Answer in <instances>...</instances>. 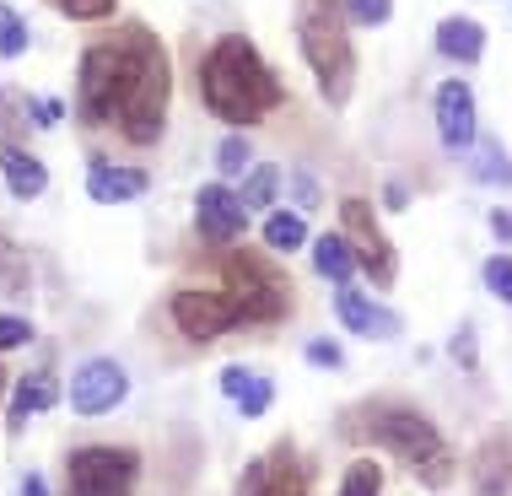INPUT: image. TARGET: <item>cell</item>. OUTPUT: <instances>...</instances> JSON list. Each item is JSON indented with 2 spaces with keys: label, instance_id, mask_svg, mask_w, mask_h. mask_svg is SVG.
I'll use <instances>...</instances> for the list:
<instances>
[{
  "label": "cell",
  "instance_id": "cell-16",
  "mask_svg": "<svg viewBox=\"0 0 512 496\" xmlns=\"http://www.w3.org/2000/svg\"><path fill=\"white\" fill-rule=\"evenodd\" d=\"M60 399V383H54V372H27V378H17V389H11V410H6V426L11 432H22L33 416H44V410Z\"/></svg>",
  "mask_w": 512,
  "mask_h": 496
},
{
  "label": "cell",
  "instance_id": "cell-13",
  "mask_svg": "<svg viewBox=\"0 0 512 496\" xmlns=\"http://www.w3.org/2000/svg\"><path fill=\"white\" fill-rule=\"evenodd\" d=\"M335 313H340V324L351 329V335H372V340H383V335H399V313H389L383 302L362 297L351 281H345V286H335Z\"/></svg>",
  "mask_w": 512,
  "mask_h": 496
},
{
  "label": "cell",
  "instance_id": "cell-30",
  "mask_svg": "<svg viewBox=\"0 0 512 496\" xmlns=\"http://www.w3.org/2000/svg\"><path fill=\"white\" fill-rule=\"evenodd\" d=\"M54 6H60L71 22H103V17H114V0H54Z\"/></svg>",
  "mask_w": 512,
  "mask_h": 496
},
{
  "label": "cell",
  "instance_id": "cell-21",
  "mask_svg": "<svg viewBox=\"0 0 512 496\" xmlns=\"http://www.w3.org/2000/svg\"><path fill=\"white\" fill-rule=\"evenodd\" d=\"M275 189H281V168H275V162H254V168L243 173V189H238L243 211H248V216H254V211H270Z\"/></svg>",
  "mask_w": 512,
  "mask_h": 496
},
{
  "label": "cell",
  "instance_id": "cell-19",
  "mask_svg": "<svg viewBox=\"0 0 512 496\" xmlns=\"http://www.w3.org/2000/svg\"><path fill=\"white\" fill-rule=\"evenodd\" d=\"M313 270L324 275V281L345 286L356 275V254L351 243H345V232H324V238H313Z\"/></svg>",
  "mask_w": 512,
  "mask_h": 496
},
{
  "label": "cell",
  "instance_id": "cell-3",
  "mask_svg": "<svg viewBox=\"0 0 512 496\" xmlns=\"http://www.w3.org/2000/svg\"><path fill=\"white\" fill-rule=\"evenodd\" d=\"M297 44H302V60L324 92V103H351V87H356V49L340 27V11L335 0H308L297 17Z\"/></svg>",
  "mask_w": 512,
  "mask_h": 496
},
{
  "label": "cell",
  "instance_id": "cell-10",
  "mask_svg": "<svg viewBox=\"0 0 512 496\" xmlns=\"http://www.w3.org/2000/svg\"><path fill=\"white\" fill-rule=\"evenodd\" d=\"M195 227L205 243H238L248 232V211L227 184H205L195 195Z\"/></svg>",
  "mask_w": 512,
  "mask_h": 496
},
{
  "label": "cell",
  "instance_id": "cell-7",
  "mask_svg": "<svg viewBox=\"0 0 512 496\" xmlns=\"http://www.w3.org/2000/svg\"><path fill=\"white\" fill-rule=\"evenodd\" d=\"M340 232H345V243H351V254H356V270H367V281L372 286H383L389 292L394 286V243L383 238V227H378V216H372V205L367 200H340Z\"/></svg>",
  "mask_w": 512,
  "mask_h": 496
},
{
  "label": "cell",
  "instance_id": "cell-25",
  "mask_svg": "<svg viewBox=\"0 0 512 496\" xmlns=\"http://www.w3.org/2000/svg\"><path fill=\"white\" fill-rule=\"evenodd\" d=\"M383 491V464L378 459H356L340 475V496H378Z\"/></svg>",
  "mask_w": 512,
  "mask_h": 496
},
{
  "label": "cell",
  "instance_id": "cell-38",
  "mask_svg": "<svg viewBox=\"0 0 512 496\" xmlns=\"http://www.w3.org/2000/svg\"><path fill=\"white\" fill-rule=\"evenodd\" d=\"M491 232L502 243H512V211H491Z\"/></svg>",
  "mask_w": 512,
  "mask_h": 496
},
{
  "label": "cell",
  "instance_id": "cell-22",
  "mask_svg": "<svg viewBox=\"0 0 512 496\" xmlns=\"http://www.w3.org/2000/svg\"><path fill=\"white\" fill-rule=\"evenodd\" d=\"M308 243V216L302 211H270L265 216V248L275 254H292V248Z\"/></svg>",
  "mask_w": 512,
  "mask_h": 496
},
{
  "label": "cell",
  "instance_id": "cell-39",
  "mask_svg": "<svg viewBox=\"0 0 512 496\" xmlns=\"http://www.w3.org/2000/svg\"><path fill=\"white\" fill-rule=\"evenodd\" d=\"M0 394H6V372H0Z\"/></svg>",
  "mask_w": 512,
  "mask_h": 496
},
{
  "label": "cell",
  "instance_id": "cell-12",
  "mask_svg": "<svg viewBox=\"0 0 512 496\" xmlns=\"http://www.w3.org/2000/svg\"><path fill=\"white\" fill-rule=\"evenodd\" d=\"M469 486H475V496H512V437L507 432H491L486 443L475 448V459H469Z\"/></svg>",
  "mask_w": 512,
  "mask_h": 496
},
{
  "label": "cell",
  "instance_id": "cell-31",
  "mask_svg": "<svg viewBox=\"0 0 512 496\" xmlns=\"http://www.w3.org/2000/svg\"><path fill=\"white\" fill-rule=\"evenodd\" d=\"M33 346V324L17 319V313H0V351H22Z\"/></svg>",
  "mask_w": 512,
  "mask_h": 496
},
{
  "label": "cell",
  "instance_id": "cell-34",
  "mask_svg": "<svg viewBox=\"0 0 512 496\" xmlns=\"http://www.w3.org/2000/svg\"><path fill=\"white\" fill-rule=\"evenodd\" d=\"M308 362H313V367H345V351L335 346V340L318 335V340H308Z\"/></svg>",
  "mask_w": 512,
  "mask_h": 496
},
{
  "label": "cell",
  "instance_id": "cell-11",
  "mask_svg": "<svg viewBox=\"0 0 512 496\" xmlns=\"http://www.w3.org/2000/svg\"><path fill=\"white\" fill-rule=\"evenodd\" d=\"M437 135L448 151H469L475 146V92H469V81H442L437 87Z\"/></svg>",
  "mask_w": 512,
  "mask_h": 496
},
{
  "label": "cell",
  "instance_id": "cell-32",
  "mask_svg": "<svg viewBox=\"0 0 512 496\" xmlns=\"http://www.w3.org/2000/svg\"><path fill=\"white\" fill-rule=\"evenodd\" d=\"M292 211H302V216H313L318 211V200H324V189L313 184V173H292Z\"/></svg>",
  "mask_w": 512,
  "mask_h": 496
},
{
  "label": "cell",
  "instance_id": "cell-18",
  "mask_svg": "<svg viewBox=\"0 0 512 496\" xmlns=\"http://www.w3.org/2000/svg\"><path fill=\"white\" fill-rule=\"evenodd\" d=\"M0 173H6V184H11V195H17V200H38L49 189V168L38 157H27L22 146L0 151Z\"/></svg>",
  "mask_w": 512,
  "mask_h": 496
},
{
  "label": "cell",
  "instance_id": "cell-36",
  "mask_svg": "<svg viewBox=\"0 0 512 496\" xmlns=\"http://www.w3.org/2000/svg\"><path fill=\"white\" fill-rule=\"evenodd\" d=\"M27 114H33L38 124H60V114H65V108L54 103V98H27Z\"/></svg>",
  "mask_w": 512,
  "mask_h": 496
},
{
  "label": "cell",
  "instance_id": "cell-37",
  "mask_svg": "<svg viewBox=\"0 0 512 496\" xmlns=\"http://www.w3.org/2000/svg\"><path fill=\"white\" fill-rule=\"evenodd\" d=\"M17 496H49V480L44 475H22L17 480Z\"/></svg>",
  "mask_w": 512,
  "mask_h": 496
},
{
  "label": "cell",
  "instance_id": "cell-14",
  "mask_svg": "<svg viewBox=\"0 0 512 496\" xmlns=\"http://www.w3.org/2000/svg\"><path fill=\"white\" fill-rule=\"evenodd\" d=\"M87 195L98 200V205L141 200V195H146V173H141V168H119V162L92 157V162H87Z\"/></svg>",
  "mask_w": 512,
  "mask_h": 496
},
{
  "label": "cell",
  "instance_id": "cell-24",
  "mask_svg": "<svg viewBox=\"0 0 512 496\" xmlns=\"http://www.w3.org/2000/svg\"><path fill=\"white\" fill-rule=\"evenodd\" d=\"M27 286H33V265H27V254L11 238H0V292H6V297H27Z\"/></svg>",
  "mask_w": 512,
  "mask_h": 496
},
{
  "label": "cell",
  "instance_id": "cell-23",
  "mask_svg": "<svg viewBox=\"0 0 512 496\" xmlns=\"http://www.w3.org/2000/svg\"><path fill=\"white\" fill-rule=\"evenodd\" d=\"M469 151H475L469 173H475L480 184H496V189H507V184H512V162H507V151L496 146V141H480V135H475V146H469Z\"/></svg>",
  "mask_w": 512,
  "mask_h": 496
},
{
  "label": "cell",
  "instance_id": "cell-1",
  "mask_svg": "<svg viewBox=\"0 0 512 496\" xmlns=\"http://www.w3.org/2000/svg\"><path fill=\"white\" fill-rule=\"evenodd\" d=\"M173 65L162 38L146 22H124L119 33L81 49L76 65V114L81 124H108L135 146H157L168 124Z\"/></svg>",
  "mask_w": 512,
  "mask_h": 496
},
{
  "label": "cell",
  "instance_id": "cell-4",
  "mask_svg": "<svg viewBox=\"0 0 512 496\" xmlns=\"http://www.w3.org/2000/svg\"><path fill=\"white\" fill-rule=\"evenodd\" d=\"M362 437H378L394 459L410 464L415 480H426V486H448L453 480V453H448L442 432L421 416V410H405V405L378 410V416H372V432H362Z\"/></svg>",
  "mask_w": 512,
  "mask_h": 496
},
{
  "label": "cell",
  "instance_id": "cell-2",
  "mask_svg": "<svg viewBox=\"0 0 512 496\" xmlns=\"http://www.w3.org/2000/svg\"><path fill=\"white\" fill-rule=\"evenodd\" d=\"M200 98L216 119L227 124H259L270 108H281V76L265 65V54L254 49V38L221 33L200 60Z\"/></svg>",
  "mask_w": 512,
  "mask_h": 496
},
{
  "label": "cell",
  "instance_id": "cell-27",
  "mask_svg": "<svg viewBox=\"0 0 512 496\" xmlns=\"http://www.w3.org/2000/svg\"><path fill=\"white\" fill-rule=\"evenodd\" d=\"M216 168L221 173H248V168H254V151H248L243 135H227V141L216 146Z\"/></svg>",
  "mask_w": 512,
  "mask_h": 496
},
{
  "label": "cell",
  "instance_id": "cell-26",
  "mask_svg": "<svg viewBox=\"0 0 512 496\" xmlns=\"http://www.w3.org/2000/svg\"><path fill=\"white\" fill-rule=\"evenodd\" d=\"M27 44H33V38H27V22L11 6H0V60H22Z\"/></svg>",
  "mask_w": 512,
  "mask_h": 496
},
{
  "label": "cell",
  "instance_id": "cell-15",
  "mask_svg": "<svg viewBox=\"0 0 512 496\" xmlns=\"http://www.w3.org/2000/svg\"><path fill=\"white\" fill-rule=\"evenodd\" d=\"M221 394L238 405L243 421H259L275 405V383L265 378V372H248V367H221Z\"/></svg>",
  "mask_w": 512,
  "mask_h": 496
},
{
  "label": "cell",
  "instance_id": "cell-9",
  "mask_svg": "<svg viewBox=\"0 0 512 496\" xmlns=\"http://www.w3.org/2000/svg\"><path fill=\"white\" fill-rule=\"evenodd\" d=\"M168 313H173L178 335L195 340V346H205V340H216V335H227V329L243 324L238 302H232L227 292H173Z\"/></svg>",
  "mask_w": 512,
  "mask_h": 496
},
{
  "label": "cell",
  "instance_id": "cell-17",
  "mask_svg": "<svg viewBox=\"0 0 512 496\" xmlns=\"http://www.w3.org/2000/svg\"><path fill=\"white\" fill-rule=\"evenodd\" d=\"M437 49L459 65H475L480 54H486V27L475 17H442L437 22Z\"/></svg>",
  "mask_w": 512,
  "mask_h": 496
},
{
  "label": "cell",
  "instance_id": "cell-8",
  "mask_svg": "<svg viewBox=\"0 0 512 496\" xmlns=\"http://www.w3.org/2000/svg\"><path fill=\"white\" fill-rule=\"evenodd\" d=\"M65 399H71L76 416H108V410H119L130 399V372L119 362H108V356H92V362H81L71 372Z\"/></svg>",
  "mask_w": 512,
  "mask_h": 496
},
{
  "label": "cell",
  "instance_id": "cell-35",
  "mask_svg": "<svg viewBox=\"0 0 512 496\" xmlns=\"http://www.w3.org/2000/svg\"><path fill=\"white\" fill-rule=\"evenodd\" d=\"M265 480H270V459H254L243 470V480H238V496H259V491H265Z\"/></svg>",
  "mask_w": 512,
  "mask_h": 496
},
{
  "label": "cell",
  "instance_id": "cell-28",
  "mask_svg": "<svg viewBox=\"0 0 512 496\" xmlns=\"http://www.w3.org/2000/svg\"><path fill=\"white\" fill-rule=\"evenodd\" d=\"M345 17L356 27H383L394 17V0H345Z\"/></svg>",
  "mask_w": 512,
  "mask_h": 496
},
{
  "label": "cell",
  "instance_id": "cell-20",
  "mask_svg": "<svg viewBox=\"0 0 512 496\" xmlns=\"http://www.w3.org/2000/svg\"><path fill=\"white\" fill-rule=\"evenodd\" d=\"M259 496H308V470H302V459H297L292 443H281L270 453V480H265V491H259Z\"/></svg>",
  "mask_w": 512,
  "mask_h": 496
},
{
  "label": "cell",
  "instance_id": "cell-33",
  "mask_svg": "<svg viewBox=\"0 0 512 496\" xmlns=\"http://www.w3.org/2000/svg\"><path fill=\"white\" fill-rule=\"evenodd\" d=\"M448 356H453L459 367H475V362H480V346H475V329H469V324H459V329H453V340H448Z\"/></svg>",
  "mask_w": 512,
  "mask_h": 496
},
{
  "label": "cell",
  "instance_id": "cell-29",
  "mask_svg": "<svg viewBox=\"0 0 512 496\" xmlns=\"http://www.w3.org/2000/svg\"><path fill=\"white\" fill-rule=\"evenodd\" d=\"M486 292L502 297L507 308H512V254H491L486 259Z\"/></svg>",
  "mask_w": 512,
  "mask_h": 496
},
{
  "label": "cell",
  "instance_id": "cell-6",
  "mask_svg": "<svg viewBox=\"0 0 512 496\" xmlns=\"http://www.w3.org/2000/svg\"><path fill=\"white\" fill-rule=\"evenodd\" d=\"M65 470H71V496H135L141 453L135 448H76Z\"/></svg>",
  "mask_w": 512,
  "mask_h": 496
},
{
  "label": "cell",
  "instance_id": "cell-5",
  "mask_svg": "<svg viewBox=\"0 0 512 496\" xmlns=\"http://www.w3.org/2000/svg\"><path fill=\"white\" fill-rule=\"evenodd\" d=\"M221 292L238 302L243 324H275L286 313V302H292L286 281L270 270V259H254V254H243V248H232V254L221 259Z\"/></svg>",
  "mask_w": 512,
  "mask_h": 496
}]
</instances>
